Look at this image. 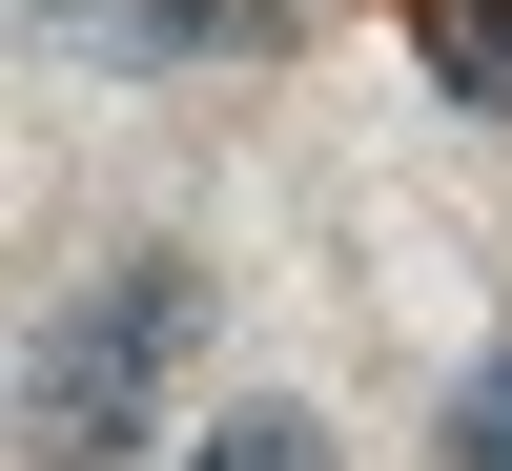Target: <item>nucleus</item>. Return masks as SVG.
<instances>
[{"label":"nucleus","mask_w":512,"mask_h":471,"mask_svg":"<svg viewBox=\"0 0 512 471\" xmlns=\"http://www.w3.org/2000/svg\"><path fill=\"white\" fill-rule=\"evenodd\" d=\"M185 328H205V287H185V267H123V287H82V308L41 328V369H21V431H41V471H144Z\"/></svg>","instance_id":"nucleus-1"},{"label":"nucleus","mask_w":512,"mask_h":471,"mask_svg":"<svg viewBox=\"0 0 512 471\" xmlns=\"http://www.w3.org/2000/svg\"><path fill=\"white\" fill-rule=\"evenodd\" d=\"M21 21L123 41V62H246V41H267V0H21Z\"/></svg>","instance_id":"nucleus-2"},{"label":"nucleus","mask_w":512,"mask_h":471,"mask_svg":"<svg viewBox=\"0 0 512 471\" xmlns=\"http://www.w3.org/2000/svg\"><path fill=\"white\" fill-rule=\"evenodd\" d=\"M185 471H328V431H308V410H205Z\"/></svg>","instance_id":"nucleus-3"},{"label":"nucleus","mask_w":512,"mask_h":471,"mask_svg":"<svg viewBox=\"0 0 512 471\" xmlns=\"http://www.w3.org/2000/svg\"><path fill=\"white\" fill-rule=\"evenodd\" d=\"M451 471H512V349L472 369V390H451Z\"/></svg>","instance_id":"nucleus-4"},{"label":"nucleus","mask_w":512,"mask_h":471,"mask_svg":"<svg viewBox=\"0 0 512 471\" xmlns=\"http://www.w3.org/2000/svg\"><path fill=\"white\" fill-rule=\"evenodd\" d=\"M451 82H512V0H451Z\"/></svg>","instance_id":"nucleus-5"}]
</instances>
